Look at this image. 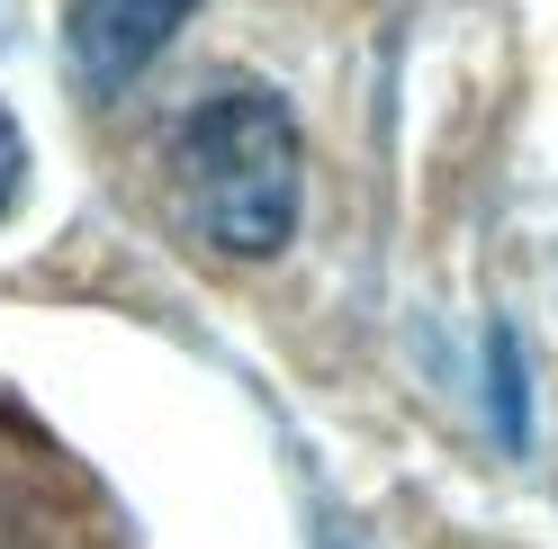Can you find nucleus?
I'll use <instances>...</instances> for the list:
<instances>
[{"label":"nucleus","mask_w":558,"mask_h":549,"mask_svg":"<svg viewBox=\"0 0 558 549\" xmlns=\"http://www.w3.org/2000/svg\"><path fill=\"white\" fill-rule=\"evenodd\" d=\"M181 225L226 261H270L298 225V126L270 90H207L171 135Z\"/></svg>","instance_id":"1"},{"label":"nucleus","mask_w":558,"mask_h":549,"mask_svg":"<svg viewBox=\"0 0 558 549\" xmlns=\"http://www.w3.org/2000/svg\"><path fill=\"white\" fill-rule=\"evenodd\" d=\"M198 0H73L63 10V54H73V82L90 99H118L126 82H145V63L181 37V19Z\"/></svg>","instance_id":"2"},{"label":"nucleus","mask_w":558,"mask_h":549,"mask_svg":"<svg viewBox=\"0 0 558 549\" xmlns=\"http://www.w3.org/2000/svg\"><path fill=\"white\" fill-rule=\"evenodd\" d=\"M486 361H496V432L522 441V379H513V333H486Z\"/></svg>","instance_id":"3"},{"label":"nucleus","mask_w":558,"mask_h":549,"mask_svg":"<svg viewBox=\"0 0 558 549\" xmlns=\"http://www.w3.org/2000/svg\"><path fill=\"white\" fill-rule=\"evenodd\" d=\"M19 181H27V135H19V118H10V109H0V217H10Z\"/></svg>","instance_id":"4"}]
</instances>
